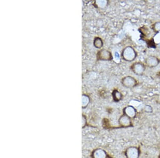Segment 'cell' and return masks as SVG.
Segmentation results:
<instances>
[{"label":"cell","instance_id":"8992f818","mask_svg":"<svg viewBox=\"0 0 160 158\" xmlns=\"http://www.w3.org/2000/svg\"><path fill=\"white\" fill-rule=\"evenodd\" d=\"M160 63V59H158L157 56L154 55H151L146 59V65L150 68L157 67Z\"/></svg>","mask_w":160,"mask_h":158},{"label":"cell","instance_id":"7c38bea8","mask_svg":"<svg viewBox=\"0 0 160 158\" xmlns=\"http://www.w3.org/2000/svg\"><path fill=\"white\" fill-rule=\"evenodd\" d=\"M152 29L155 33H158L160 31V22H155L153 26Z\"/></svg>","mask_w":160,"mask_h":158},{"label":"cell","instance_id":"277c9868","mask_svg":"<svg viewBox=\"0 0 160 158\" xmlns=\"http://www.w3.org/2000/svg\"><path fill=\"white\" fill-rule=\"evenodd\" d=\"M122 84L124 87L128 89H132L138 85V82L134 77L128 76L124 77L121 80Z\"/></svg>","mask_w":160,"mask_h":158},{"label":"cell","instance_id":"5bb4252c","mask_svg":"<svg viewBox=\"0 0 160 158\" xmlns=\"http://www.w3.org/2000/svg\"><path fill=\"white\" fill-rule=\"evenodd\" d=\"M96 3L99 7L103 8L106 6L108 2L106 1H97Z\"/></svg>","mask_w":160,"mask_h":158},{"label":"cell","instance_id":"4fadbf2b","mask_svg":"<svg viewBox=\"0 0 160 158\" xmlns=\"http://www.w3.org/2000/svg\"><path fill=\"white\" fill-rule=\"evenodd\" d=\"M153 41L156 44H160V31L155 34L153 37Z\"/></svg>","mask_w":160,"mask_h":158},{"label":"cell","instance_id":"9a60e30c","mask_svg":"<svg viewBox=\"0 0 160 158\" xmlns=\"http://www.w3.org/2000/svg\"><path fill=\"white\" fill-rule=\"evenodd\" d=\"M144 110L146 113H152L153 112V108L151 105H146L144 108Z\"/></svg>","mask_w":160,"mask_h":158},{"label":"cell","instance_id":"5b68a950","mask_svg":"<svg viewBox=\"0 0 160 158\" xmlns=\"http://www.w3.org/2000/svg\"><path fill=\"white\" fill-rule=\"evenodd\" d=\"M119 124L122 128H130L133 126L132 119L125 115H123L119 119Z\"/></svg>","mask_w":160,"mask_h":158},{"label":"cell","instance_id":"52a82bcc","mask_svg":"<svg viewBox=\"0 0 160 158\" xmlns=\"http://www.w3.org/2000/svg\"><path fill=\"white\" fill-rule=\"evenodd\" d=\"M137 111L135 107L132 105H128L123 109L124 115L127 116L131 119H134L136 117Z\"/></svg>","mask_w":160,"mask_h":158},{"label":"cell","instance_id":"3957f363","mask_svg":"<svg viewBox=\"0 0 160 158\" xmlns=\"http://www.w3.org/2000/svg\"><path fill=\"white\" fill-rule=\"evenodd\" d=\"M130 68L135 74L137 76H141L144 74V72L145 71L146 66L142 62H136L131 65Z\"/></svg>","mask_w":160,"mask_h":158},{"label":"cell","instance_id":"7a4b0ae2","mask_svg":"<svg viewBox=\"0 0 160 158\" xmlns=\"http://www.w3.org/2000/svg\"><path fill=\"white\" fill-rule=\"evenodd\" d=\"M141 151L139 147L136 146H131L128 147L125 151V156L127 158H139Z\"/></svg>","mask_w":160,"mask_h":158},{"label":"cell","instance_id":"6da1fadb","mask_svg":"<svg viewBox=\"0 0 160 158\" xmlns=\"http://www.w3.org/2000/svg\"><path fill=\"white\" fill-rule=\"evenodd\" d=\"M137 56V53L136 51L131 46H128L122 51V58L127 62H132L136 59Z\"/></svg>","mask_w":160,"mask_h":158},{"label":"cell","instance_id":"30bf717a","mask_svg":"<svg viewBox=\"0 0 160 158\" xmlns=\"http://www.w3.org/2000/svg\"><path fill=\"white\" fill-rule=\"evenodd\" d=\"M95 158H106V155L105 151L102 150H97L94 155Z\"/></svg>","mask_w":160,"mask_h":158},{"label":"cell","instance_id":"8fae6325","mask_svg":"<svg viewBox=\"0 0 160 158\" xmlns=\"http://www.w3.org/2000/svg\"><path fill=\"white\" fill-rule=\"evenodd\" d=\"M94 44H95V46L97 48L100 49V48H101L102 46L103 43H102V41L101 40V38L98 37V38H96L95 39Z\"/></svg>","mask_w":160,"mask_h":158},{"label":"cell","instance_id":"ba28073f","mask_svg":"<svg viewBox=\"0 0 160 158\" xmlns=\"http://www.w3.org/2000/svg\"><path fill=\"white\" fill-rule=\"evenodd\" d=\"M97 56L99 60L104 61H109L113 58L111 53L106 50H102L99 51Z\"/></svg>","mask_w":160,"mask_h":158},{"label":"cell","instance_id":"9c48e42d","mask_svg":"<svg viewBox=\"0 0 160 158\" xmlns=\"http://www.w3.org/2000/svg\"><path fill=\"white\" fill-rule=\"evenodd\" d=\"M113 98L114 100L116 102H118L122 98V93L120 92L118 90H114L113 92Z\"/></svg>","mask_w":160,"mask_h":158},{"label":"cell","instance_id":"2e32d148","mask_svg":"<svg viewBox=\"0 0 160 158\" xmlns=\"http://www.w3.org/2000/svg\"><path fill=\"white\" fill-rule=\"evenodd\" d=\"M158 158H160V155H159V156H158Z\"/></svg>","mask_w":160,"mask_h":158}]
</instances>
